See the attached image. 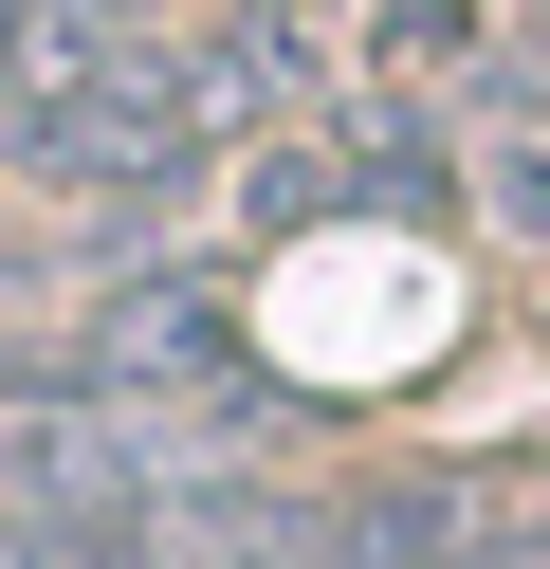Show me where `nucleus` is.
<instances>
[{
    "label": "nucleus",
    "mask_w": 550,
    "mask_h": 569,
    "mask_svg": "<svg viewBox=\"0 0 550 569\" xmlns=\"http://www.w3.org/2000/svg\"><path fill=\"white\" fill-rule=\"evenodd\" d=\"M73 368H92L110 405H166V422H202L220 459H239L257 422H276V386H257V349H239V312H220L202 276H129V295L92 312V349H73Z\"/></svg>",
    "instance_id": "nucleus-1"
},
{
    "label": "nucleus",
    "mask_w": 550,
    "mask_h": 569,
    "mask_svg": "<svg viewBox=\"0 0 550 569\" xmlns=\"http://www.w3.org/2000/svg\"><path fill=\"white\" fill-rule=\"evenodd\" d=\"M129 569H312V532H330V496H276L257 459H202V478H166V496H129Z\"/></svg>",
    "instance_id": "nucleus-2"
},
{
    "label": "nucleus",
    "mask_w": 550,
    "mask_h": 569,
    "mask_svg": "<svg viewBox=\"0 0 550 569\" xmlns=\"http://www.w3.org/2000/svg\"><path fill=\"white\" fill-rule=\"evenodd\" d=\"M459 221H496L513 258H550V111L513 74H477V148H459Z\"/></svg>",
    "instance_id": "nucleus-3"
},
{
    "label": "nucleus",
    "mask_w": 550,
    "mask_h": 569,
    "mask_svg": "<svg viewBox=\"0 0 550 569\" xmlns=\"http://www.w3.org/2000/svg\"><path fill=\"white\" fill-rule=\"evenodd\" d=\"M459 478H367V496H330V532H312V569H459Z\"/></svg>",
    "instance_id": "nucleus-4"
},
{
    "label": "nucleus",
    "mask_w": 550,
    "mask_h": 569,
    "mask_svg": "<svg viewBox=\"0 0 550 569\" xmlns=\"http://www.w3.org/2000/svg\"><path fill=\"white\" fill-rule=\"evenodd\" d=\"M330 202H349V148H257L239 221H257V239H293V221H330Z\"/></svg>",
    "instance_id": "nucleus-5"
},
{
    "label": "nucleus",
    "mask_w": 550,
    "mask_h": 569,
    "mask_svg": "<svg viewBox=\"0 0 550 569\" xmlns=\"http://www.w3.org/2000/svg\"><path fill=\"white\" fill-rule=\"evenodd\" d=\"M532 74H550V0H532Z\"/></svg>",
    "instance_id": "nucleus-6"
}]
</instances>
